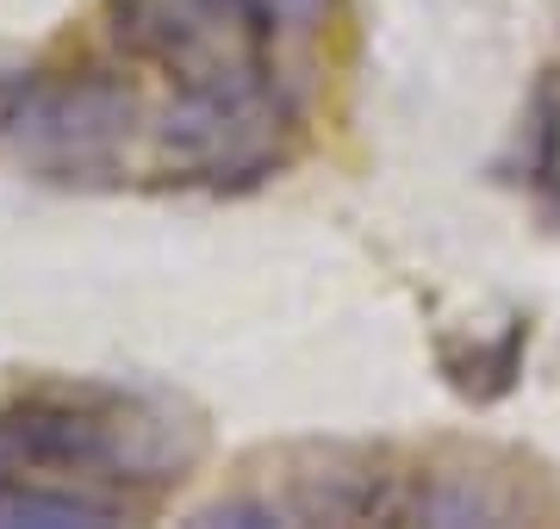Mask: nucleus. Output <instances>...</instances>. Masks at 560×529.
I'll return each mask as SVG.
<instances>
[{
  "instance_id": "obj_6",
  "label": "nucleus",
  "mask_w": 560,
  "mask_h": 529,
  "mask_svg": "<svg viewBox=\"0 0 560 529\" xmlns=\"http://www.w3.org/2000/svg\"><path fill=\"white\" fill-rule=\"evenodd\" d=\"M536 187L555 193V219H560V87L541 82L536 94Z\"/></svg>"
},
{
  "instance_id": "obj_4",
  "label": "nucleus",
  "mask_w": 560,
  "mask_h": 529,
  "mask_svg": "<svg viewBox=\"0 0 560 529\" xmlns=\"http://www.w3.org/2000/svg\"><path fill=\"white\" fill-rule=\"evenodd\" d=\"M119 524V510L88 492H50L32 480L0 486V529H106Z\"/></svg>"
},
{
  "instance_id": "obj_2",
  "label": "nucleus",
  "mask_w": 560,
  "mask_h": 529,
  "mask_svg": "<svg viewBox=\"0 0 560 529\" xmlns=\"http://www.w3.org/2000/svg\"><path fill=\"white\" fill-rule=\"evenodd\" d=\"M138 119L131 87L106 82V75H81V82H50L32 87L13 113V138L50 168H101L113 163V150L125 143Z\"/></svg>"
},
{
  "instance_id": "obj_3",
  "label": "nucleus",
  "mask_w": 560,
  "mask_h": 529,
  "mask_svg": "<svg viewBox=\"0 0 560 529\" xmlns=\"http://www.w3.org/2000/svg\"><path fill=\"white\" fill-rule=\"evenodd\" d=\"M125 461V436L113 418L75 405H7L0 411V486L32 480L44 468H119Z\"/></svg>"
},
{
  "instance_id": "obj_5",
  "label": "nucleus",
  "mask_w": 560,
  "mask_h": 529,
  "mask_svg": "<svg viewBox=\"0 0 560 529\" xmlns=\"http://www.w3.org/2000/svg\"><path fill=\"white\" fill-rule=\"evenodd\" d=\"M206 7H219L231 25H243L261 50L275 38H287V32H305L324 13V0H206Z\"/></svg>"
},
{
  "instance_id": "obj_1",
  "label": "nucleus",
  "mask_w": 560,
  "mask_h": 529,
  "mask_svg": "<svg viewBox=\"0 0 560 529\" xmlns=\"http://www.w3.org/2000/svg\"><path fill=\"white\" fill-rule=\"evenodd\" d=\"M287 125L293 113L275 94L268 69H249V75L180 87L156 125V150L187 181H256L280 163Z\"/></svg>"
}]
</instances>
